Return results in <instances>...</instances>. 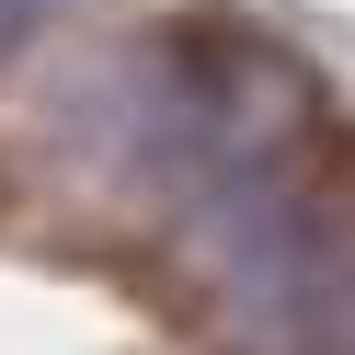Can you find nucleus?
Instances as JSON below:
<instances>
[{"instance_id":"nucleus-1","label":"nucleus","mask_w":355,"mask_h":355,"mask_svg":"<svg viewBox=\"0 0 355 355\" xmlns=\"http://www.w3.org/2000/svg\"><path fill=\"white\" fill-rule=\"evenodd\" d=\"M58 12H69V0H0V58H24L35 35L58 24Z\"/></svg>"}]
</instances>
